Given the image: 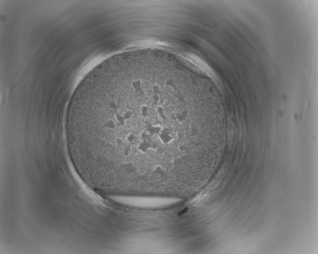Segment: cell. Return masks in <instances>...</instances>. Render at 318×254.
Wrapping results in <instances>:
<instances>
[{
    "instance_id": "1",
    "label": "cell",
    "mask_w": 318,
    "mask_h": 254,
    "mask_svg": "<svg viewBox=\"0 0 318 254\" xmlns=\"http://www.w3.org/2000/svg\"><path fill=\"white\" fill-rule=\"evenodd\" d=\"M188 110L169 87L113 67L93 71L66 110L71 161L85 182L111 190L170 173L189 159Z\"/></svg>"
}]
</instances>
